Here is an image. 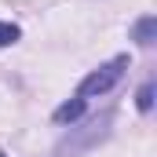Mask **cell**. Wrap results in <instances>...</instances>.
Listing matches in <instances>:
<instances>
[{
	"mask_svg": "<svg viewBox=\"0 0 157 157\" xmlns=\"http://www.w3.org/2000/svg\"><path fill=\"white\" fill-rule=\"evenodd\" d=\"M124 70H128V55H113L110 62H102L99 70H91L88 77L80 80L77 88V99H95V95H106L121 77H124Z\"/></svg>",
	"mask_w": 157,
	"mask_h": 157,
	"instance_id": "cell-2",
	"label": "cell"
},
{
	"mask_svg": "<svg viewBox=\"0 0 157 157\" xmlns=\"http://www.w3.org/2000/svg\"><path fill=\"white\" fill-rule=\"evenodd\" d=\"M135 106H139V113L154 110V80H143V88L135 91Z\"/></svg>",
	"mask_w": 157,
	"mask_h": 157,
	"instance_id": "cell-5",
	"label": "cell"
},
{
	"mask_svg": "<svg viewBox=\"0 0 157 157\" xmlns=\"http://www.w3.org/2000/svg\"><path fill=\"white\" fill-rule=\"evenodd\" d=\"M84 110H88V99H70V102L55 106L51 121H55V124H77V121L84 117Z\"/></svg>",
	"mask_w": 157,
	"mask_h": 157,
	"instance_id": "cell-3",
	"label": "cell"
},
{
	"mask_svg": "<svg viewBox=\"0 0 157 157\" xmlns=\"http://www.w3.org/2000/svg\"><path fill=\"white\" fill-rule=\"evenodd\" d=\"M0 157H7V154H4V150H0Z\"/></svg>",
	"mask_w": 157,
	"mask_h": 157,
	"instance_id": "cell-7",
	"label": "cell"
},
{
	"mask_svg": "<svg viewBox=\"0 0 157 157\" xmlns=\"http://www.w3.org/2000/svg\"><path fill=\"white\" fill-rule=\"evenodd\" d=\"M22 40V29L15 26V22H0V48H11V44H18Z\"/></svg>",
	"mask_w": 157,
	"mask_h": 157,
	"instance_id": "cell-6",
	"label": "cell"
},
{
	"mask_svg": "<svg viewBox=\"0 0 157 157\" xmlns=\"http://www.w3.org/2000/svg\"><path fill=\"white\" fill-rule=\"evenodd\" d=\"M110 124H113V110H102L99 117L84 121L80 128H73L59 146H55V157H80L84 150H91V146H99L106 135H110Z\"/></svg>",
	"mask_w": 157,
	"mask_h": 157,
	"instance_id": "cell-1",
	"label": "cell"
},
{
	"mask_svg": "<svg viewBox=\"0 0 157 157\" xmlns=\"http://www.w3.org/2000/svg\"><path fill=\"white\" fill-rule=\"evenodd\" d=\"M132 40H135L139 48H150V44L157 40V18L154 15H143V18L132 26Z\"/></svg>",
	"mask_w": 157,
	"mask_h": 157,
	"instance_id": "cell-4",
	"label": "cell"
}]
</instances>
